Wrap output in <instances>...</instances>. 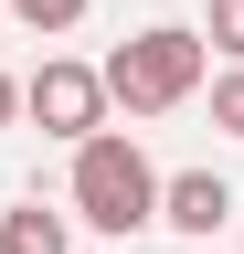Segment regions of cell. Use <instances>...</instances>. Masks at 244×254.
Returning <instances> with one entry per match:
<instances>
[{
  "mask_svg": "<svg viewBox=\"0 0 244 254\" xmlns=\"http://www.w3.org/2000/svg\"><path fill=\"white\" fill-rule=\"evenodd\" d=\"M21 117H32L43 127V138H96V127H106V74H96V64H43V74L32 85H21Z\"/></svg>",
  "mask_w": 244,
  "mask_h": 254,
  "instance_id": "obj_3",
  "label": "cell"
},
{
  "mask_svg": "<svg viewBox=\"0 0 244 254\" xmlns=\"http://www.w3.org/2000/svg\"><path fill=\"white\" fill-rule=\"evenodd\" d=\"M11 21H32V32H75L85 0H11Z\"/></svg>",
  "mask_w": 244,
  "mask_h": 254,
  "instance_id": "obj_6",
  "label": "cell"
},
{
  "mask_svg": "<svg viewBox=\"0 0 244 254\" xmlns=\"http://www.w3.org/2000/svg\"><path fill=\"white\" fill-rule=\"evenodd\" d=\"M0 21H11V0H0Z\"/></svg>",
  "mask_w": 244,
  "mask_h": 254,
  "instance_id": "obj_10",
  "label": "cell"
},
{
  "mask_svg": "<svg viewBox=\"0 0 244 254\" xmlns=\"http://www.w3.org/2000/svg\"><path fill=\"white\" fill-rule=\"evenodd\" d=\"M75 222H96V233H117V244L160 222V170H149L138 138H117V127L75 138Z\"/></svg>",
  "mask_w": 244,
  "mask_h": 254,
  "instance_id": "obj_2",
  "label": "cell"
},
{
  "mask_svg": "<svg viewBox=\"0 0 244 254\" xmlns=\"http://www.w3.org/2000/svg\"><path fill=\"white\" fill-rule=\"evenodd\" d=\"M202 43H223V53L244 64V0H212V32H202Z\"/></svg>",
  "mask_w": 244,
  "mask_h": 254,
  "instance_id": "obj_8",
  "label": "cell"
},
{
  "mask_svg": "<svg viewBox=\"0 0 244 254\" xmlns=\"http://www.w3.org/2000/svg\"><path fill=\"white\" fill-rule=\"evenodd\" d=\"M212 127H223V138H244V64L212 85Z\"/></svg>",
  "mask_w": 244,
  "mask_h": 254,
  "instance_id": "obj_7",
  "label": "cell"
},
{
  "mask_svg": "<svg viewBox=\"0 0 244 254\" xmlns=\"http://www.w3.org/2000/svg\"><path fill=\"white\" fill-rule=\"evenodd\" d=\"M11 117H21V85H11V74H0V127H11Z\"/></svg>",
  "mask_w": 244,
  "mask_h": 254,
  "instance_id": "obj_9",
  "label": "cell"
},
{
  "mask_svg": "<svg viewBox=\"0 0 244 254\" xmlns=\"http://www.w3.org/2000/svg\"><path fill=\"white\" fill-rule=\"evenodd\" d=\"M0 254H75V222L43 212V201H21V212H0Z\"/></svg>",
  "mask_w": 244,
  "mask_h": 254,
  "instance_id": "obj_5",
  "label": "cell"
},
{
  "mask_svg": "<svg viewBox=\"0 0 244 254\" xmlns=\"http://www.w3.org/2000/svg\"><path fill=\"white\" fill-rule=\"evenodd\" d=\"M202 64H212L202 32L149 21V32H128V43L96 64V74H106V106H128V117H170V106H191V95H202Z\"/></svg>",
  "mask_w": 244,
  "mask_h": 254,
  "instance_id": "obj_1",
  "label": "cell"
},
{
  "mask_svg": "<svg viewBox=\"0 0 244 254\" xmlns=\"http://www.w3.org/2000/svg\"><path fill=\"white\" fill-rule=\"evenodd\" d=\"M223 212H234V180H212V170H180V180H160V222H170V233L212 244V233H223Z\"/></svg>",
  "mask_w": 244,
  "mask_h": 254,
  "instance_id": "obj_4",
  "label": "cell"
}]
</instances>
